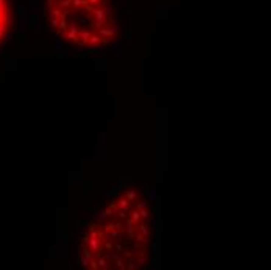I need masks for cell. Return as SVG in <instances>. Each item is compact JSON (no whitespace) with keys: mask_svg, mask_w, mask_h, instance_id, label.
I'll return each mask as SVG.
<instances>
[{"mask_svg":"<svg viewBox=\"0 0 271 270\" xmlns=\"http://www.w3.org/2000/svg\"><path fill=\"white\" fill-rule=\"evenodd\" d=\"M50 28L79 47L107 44L117 31L112 0H44Z\"/></svg>","mask_w":271,"mask_h":270,"instance_id":"6da1fadb","label":"cell"},{"mask_svg":"<svg viewBox=\"0 0 271 270\" xmlns=\"http://www.w3.org/2000/svg\"><path fill=\"white\" fill-rule=\"evenodd\" d=\"M11 23V3L9 0H0V42L3 41Z\"/></svg>","mask_w":271,"mask_h":270,"instance_id":"7a4b0ae2","label":"cell"}]
</instances>
